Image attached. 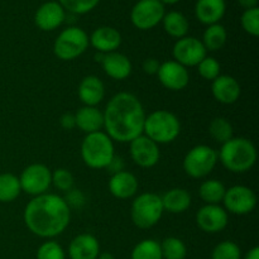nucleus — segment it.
Listing matches in <instances>:
<instances>
[{
    "label": "nucleus",
    "mask_w": 259,
    "mask_h": 259,
    "mask_svg": "<svg viewBox=\"0 0 259 259\" xmlns=\"http://www.w3.org/2000/svg\"><path fill=\"white\" fill-rule=\"evenodd\" d=\"M104 115V128L111 141L131 143L143 134L146 111L141 100L131 93H119L109 100Z\"/></svg>",
    "instance_id": "1"
},
{
    "label": "nucleus",
    "mask_w": 259,
    "mask_h": 259,
    "mask_svg": "<svg viewBox=\"0 0 259 259\" xmlns=\"http://www.w3.org/2000/svg\"><path fill=\"white\" fill-rule=\"evenodd\" d=\"M70 206L63 197L55 194L34 196L24 209L28 229L40 238H55L70 224Z\"/></svg>",
    "instance_id": "2"
},
{
    "label": "nucleus",
    "mask_w": 259,
    "mask_h": 259,
    "mask_svg": "<svg viewBox=\"0 0 259 259\" xmlns=\"http://www.w3.org/2000/svg\"><path fill=\"white\" fill-rule=\"evenodd\" d=\"M223 166L234 174L249 171L257 161V149L252 141L243 137L229 139L222 146L218 153Z\"/></svg>",
    "instance_id": "3"
},
{
    "label": "nucleus",
    "mask_w": 259,
    "mask_h": 259,
    "mask_svg": "<svg viewBox=\"0 0 259 259\" xmlns=\"http://www.w3.org/2000/svg\"><path fill=\"white\" fill-rule=\"evenodd\" d=\"M114 143L104 132L86 134L81 144V157L90 168H106L114 158Z\"/></svg>",
    "instance_id": "4"
},
{
    "label": "nucleus",
    "mask_w": 259,
    "mask_h": 259,
    "mask_svg": "<svg viewBox=\"0 0 259 259\" xmlns=\"http://www.w3.org/2000/svg\"><path fill=\"white\" fill-rule=\"evenodd\" d=\"M181 132L179 118L168 110H156L146 116L143 134L159 144L174 142Z\"/></svg>",
    "instance_id": "5"
},
{
    "label": "nucleus",
    "mask_w": 259,
    "mask_h": 259,
    "mask_svg": "<svg viewBox=\"0 0 259 259\" xmlns=\"http://www.w3.org/2000/svg\"><path fill=\"white\" fill-rule=\"evenodd\" d=\"M163 211L161 196L146 192L136 197L132 204V220L139 229H149L161 220Z\"/></svg>",
    "instance_id": "6"
},
{
    "label": "nucleus",
    "mask_w": 259,
    "mask_h": 259,
    "mask_svg": "<svg viewBox=\"0 0 259 259\" xmlns=\"http://www.w3.org/2000/svg\"><path fill=\"white\" fill-rule=\"evenodd\" d=\"M89 45H90L89 35L82 28L68 27L56 38L53 52L60 60L72 61L80 57L88 50Z\"/></svg>",
    "instance_id": "7"
},
{
    "label": "nucleus",
    "mask_w": 259,
    "mask_h": 259,
    "mask_svg": "<svg viewBox=\"0 0 259 259\" xmlns=\"http://www.w3.org/2000/svg\"><path fill=\"white\" fill-rule=\"evenodd\" d=\"M218 152L209 146L194 147L184 158V169L192 179H202L207 176L218 163Z\"/></svg>",
    "instance_id": "8"
},
{
    "label": "nucleus",
    "mask_w": 259,
    "mask_h": 259,
    "mask_svg": "<svg viewBox=\"0 0 259 259\" xmlns=\"http://www.w3.org/2000/svg\"><path fill=\"white\" fill-rule=\"evenodd\" d=\"M166 14L164 5L159 0H139L131 12V20L136 28L148 30L157 27Z\"/></svg>",
    "instance_id": "9"
},
{
    "label": "nucleus",
    "mask_w": 259,
    "mask_h": 259,
    "mask_svg": "<svg viewBox=\"0 0 259 259\" xmlns=\"http://www.w3.org/2000/svg\"><path fill=\"white\" fill-rule=\"evenodd\" d=\"M22 191L32 196L47 194L52 185V172L42 163H33L23 169L19 177Z\"/></svg>",
    "instance_id": "10"
},
{
    "label": "nucleus",
    "mask_w": 259,
    "mask_h": 259,
    "mask_svg": "<svg viewBox=\"0 0 259 259\" xmlns=\"http://www.w3.org/2000/svg\"><path fill=\"white\" fill-rule=\"evenodd\" d=\"M223 202L227 211L234 215H247L254 210L257 196L249 187L237 185L225 191Z\"/></svg>",
    "instance_id": "11"
},
{
    "label": "nucleus",
    "mask_w": 259,
    "mask_h": 259,
    "mask_svg": "<svg viewBox=\"0 0 259 259\" xmlns=\"http://www.w3.org/2000/svg\"><path fill=\"white\" fill-rule=\"evenodd\" d=\"M172 55H174V61L179 62L182 66H197L205 57L207 56L206 48L204 47L202 42L195 37H190L186 35L184 38L177 39L175 43L174 50H172Z\"/></svg>",
    "instance_id": "12"
},
{
    "label": "nucleus",
    "mask_w": 259,
    "mask_h": 259,
    "mask_svg": "<svg viewBox=\"0 0 259 259\" xmlns=\"http://www.w3.org/2000/svg\"><path fill=\"white\" fill-rule=\"evenodd\" d=\"M131 156L134 163L143 168H151L159 161V147L144 134L131 142Z\"/></svg>",
    "instance_id": "13"
},
{
    "label": "nucleus",
    "mask_w": 259,
    "mask_h": 259,
    "mask_svg": "<svg viewBox=\"0 0 259 259\" xmlns=\"http://www.w3.org/2000/svg\"><path fill=\"white\" fill-rule=\"evenodd\" d=\"M157 76H158L159 82L171 91L184 90L189 85L190 81L187 68L176 61H166L161 63Z\"/></svg>",
    "instance_id": "14"
},
{
    "label": "nucleus",
    "mask_w": 259,
    "mask_h": 259,
    "mask_svg": "<svg viewBox=\"0 0 259 259\" xmlns=\"http://www.w3.org/2000/svg\"><path fill=\"white\" fill-rule=\"evenodd\" d=\"M228 211L220 205H205L196 214V223L205 233L215 234L227 228Z\"/></svg>",
    "instance_id": "15"
},
{
    "label": "nucleus",
    "mask_w": 259,
    "mask_h": 259,
    "mask_svg": "<svg viewBox=\"0 0 259 259\" xmlns=\"http://www.w3.org/2000/svg\"><path fill=\"white\" fill-rule=\"evenodd\" d=\"M66 10L58 2L51 0V2L43 3L37 9L34 15V23L39 29L45 32L55 30L65 22Z\"/></svg>",
    "instance_id": "16"
},
{
    "label": "nucleus",
    "mask_w": 259,
    "mask_h": 259,
    "mask_svg": "<svg viewBox=\"0 0 259 259\" xmlns=\"http://www.w3.org/2000/svg\"><path fill=\"white\" fill-rule=\"evenodd\" d=\"M89 40L98 52L106 55V53L116 52V50L120 47L121 34L115 28L104 25L96 28L89 37Z\"/></svg>",
    "instance_id": "17"
},
{
    "label": "nucleus",
    "mask_w": 259,
    "mask_h": 259,
    "mask_svg": "<svg viewBox=\"0 0 259 259\" xmlns=\"http://www.w3.org/2000/svg\"><path fill=\"white\" fill-rule=\"evenodd\" d=\"M211 93L215 100L225 105H230V104L237 103L242 89H240L239 82L233 76L220 75L212 81Z\"/></svg>",
    "instance_id": "18"
},
{
    "label": "nucleus",
    "mask_w": 259,
    "mask_h": 259,
    "mask_svg": "<svg viewBox=\"0 0 259 259\" xmlns=\"http://www.w3.org/2000/svg\"><path fill=\"white\" fill-rule=\"evenodd\" d=\"M100 244L93 234H80L73 238L68 247L70 259H98Z\"/></svg>",
    "instance_id": "19"
},
{
    "label": "nucleus",
    "mask_w": 259,
    "mask_h": 259,
    "mask_svg": "<svg viewBox=\"0 0 259 259\" xmlns=\"http://www.w3.org/2000/svg\"><path fill=\"white\" fill-rule=\"evenodd\" d=\"M227 12L225 0H197L195 4V15L205 25L217 24Z\"/></svg>",
    "instance_id": "20"
},
{
    "label": "nucleus",
    "mask_w": 259,
    "mask_h": 259,
    "mask_svg": "<svg viewBox=\"0 0 259 259\" xmlns=\"http://www.w3.org/2000/svg\"><path fill=\"white\" fill-rule=\"evenodd\" d=\"M78 98L85 106H96L103 101L105 96L104 83L98 76H86L78 85Z\"/></svg>",
    "instance_id": "21"
},
{
    "label": "nucleus",
    "mask_w": 259,
    "mask_h": 259,
    "mask_svg": "<svg viewBox=\"0 0 259 259\" xmlns=\"http://www.w3.org/2000/svg\"><path fill=\"white\" fill-rule=\"evenodd\" d=\"M103 70L109 77L114 80H125L132 73V62L125 55L119 52H111L104 55L101 61Z\"/></svg>",
    "instance_id": "22"
},
{
    "label": "nucleus",
    "mask_w": 259,
    "mask_h": 259,
    "mask_svg": "<svg viewBox=\"0 0 259 259\" xmlns=\"http://www.w3.org/2000/svg\"><path fill=\"white\" fill-rule=\"evenodd\" d=\"M109 190L116 199H129L138 191V180L131 172L120 171L111 176L109 181Z\"/></svg>",
    "instance_id": "23"
},
{
    "label": "nucleus",
    "mask_w": 259,
    "mask_h": 259,
    "mask_svg": "<svg viewBox=\"0 0 259 259\" xmlns=\"http://www.w3.org/2000/svg\"><path fill=\"white\" fill-rule=\"evenodd\" d=\"M76 126L86 134L100 132L104 128V115L96 106H82L75 114Z\"/></svg>",
    "instance_id": "24"
},
{
    "label": "nucleus",
    "mask_w": 259,
    "mask_h": 259,
    "mask_svg": "<svg viewBox=\"0 0 259 259\" xmlns=\"http://www.w3.org/2000/svg\"><path fill=\"white\" fill-rule=\"evenodd\" d=\"M163 210L172 214H181L191 206V195L185 189H172L161 196Z\"/></svg>",
    "instance_id": "25"
},
{
    "label": "nucleus",
    "mask_w": 259,
    "mask_h": 259,
    "mask_svg": "<svg viewBox=\"0 0 259 259\" xmlns=\"http://www.w3.org/2000/svg\"><path fill=\"white\" fill-rule=\"evenodd\" d=\"M162 24H163L166 33H168L171 37L177 38V39L186 37L190 29L187 18L181 12H176V10L166 13L163 19H162Z\"/></svg>",
    "instance_id": "26"
},
{
    "label": "nucleus",
    "mask_w": 259,
    "mask_h": 259,
    "mask_svg": "<svg viewBox=\"0 0 259 259\" xmlns=\"http://www.w3.org/2000/svg\"><path fill=\"white\" fill-rule=\"evenodd\" d=\"M228 39V32L225 29L224 25L219 24H211L207 25V28L205 29L204 35H202V45L206 48V51H219L222 50L225 46Z\"/></svg>",
    "instance_id": "27"
},
{
    "label": "nucleus",
    "mask_w": 259,
    "mask_h": 259,
    "mask_svg": "<svg viewBox=\"0 0 259 259\" xmlns=\"http://www.w3.org/2000/svg\"><path fill=\"white\" fill-rule=\"evenodd\" d=\"M227 189L224 184L218 180H207L200 185L199 195L206 205H219L223 201Z\"/></svg>",
    "instance_id": "28"
},
{
    "label": "nucleus",
    "mask_w": 259,
    "mask_h": 259,
    "mask_svg": "<svg viewBox=\"0 0 259 259\" xmlns=\"http://www.w3.org/2000/svg\"><path fill=\"white\" fill-rule=\"evenodd\" d=\"M22 192L19 177L13 174L0 175V202H12Z\"/></svg>",
    "instance_id": "29"
},
{
    "label": "nucleus",
    "mask_w": 259,
    "mask_h": 259,
    "mask_svg": "<svg viewBox=\"0 0 259 259\" xmlns=\"http://www.w3.org/2000/svg\"><path fill=\"white\" fill-rule=\"evenodd\" d=\"M132 259H163L161 245L153 239L142 240L132 250Z\"/></svg>",
    "instance_id": "30"
},
{
    "label": "nucleus",
    "mask_w": 259,
    "mask_h": 259,
    "mask_svg": "<svg viewBox=\"0 0 259 259\" xmlns=\"http://www.w3.org/2000/svg\"><path fill=\"white\" fill-rule=\"evenodd\" d=\"M161 252L163 259H185L187 255V248L181 239L175 237L166 238L161 243Z\"/></svg>",
    "instance_id": "31"
},
{
    "label": "nucleus",
    "mask_w": 259,
    "mask_h": 259,
    "mask_svg": "<svg viewBox=\"0 0 259 259\" xmlns=\"http://www.w3.org/2000/svg\"><path fill=\"white\" fill-rule=\"evenodd\" d=\"M209 133L214 141L224 144L233 138V126L225 118H215L209 125Z\"/></svg>",
    "instance_id": "32"
},
{
    "label": "nucleus",
    "mask_w": 259,
    "mask_h": 259,
    "mask_svg": "<svg viewBox=\"0 0 259 259\" xmlns=\"http://www.w3.org/2000/svg\"><path fill=\"white\" fill-rule=\"evenodd\" d=\"M66 12L71 14H86L99 5L100 0H57Z\"/></svg>",
    "instance_id": "33"
},
{
    "label": "nucleus",
    "mask_w": 259,
    "mask_h": 259,
    "mask_svg": "<svg viewBox=\"0 0 259 259\" xmlns=\"http://www.w3.org/2000/svg\"><path fill=\"white\" fill-rule=\"evenodd\" d=\"M211 259H242V252L237 243L224 240L214 248Z\"/></svg>",
    "instance_id": "34"
},
{
    "label": "nucleus",
    "mask_w": 259,
    "mask_h": 259,
    "mask_svg": "<svg viewBox=\"0 0 259 259\" xmlns=\"http://www.w3.org/2000/svg\"><path fill=\"white\" fill-rule=\"evenodd\" d=\"M242 27L248 34L253 37L259 35V8H253V9L244 10L240 18Z\"/></svg>",
    "instance_id": "35"
},
{
    "label": "nucleus",
    "mask_w": 259,
    "mask_h": 259,
    "mask_svg": "<svg viewBox=\"0 0 259 259\" xmlns=\"http://www.w3.org/2000/svg\"><path fill=\"white\" fill-rule=\"evenodd\" d=\"M37 259H66L63 248L57 242H45L37 250Z\"/></svg>",
    "instance_id": "36"
},
{
    "label": "nucleus",
    "mask_w": 259,
    "mask_h": 259,
    "mask_svg": "<svg viewBox=\"0 0 259 259\" xmlns=\"http://www.w3.org/2000/svg\"><path fill=\"white\" fill-rule=\"evenodd\" d=\"M199 73L202 78L209 81H214L218 76H220V63L214 57H206L197 65Z\"/></svg>",
    "instance_id": "37"
},
{
    "label": "nucleus",
    "mask_w": 259,
    "mask_h": 259,
    "mask_svg": "<svg viewBox=\"0 0 259 259\" xmlns=\"http://www.w3.org/2000/svg\"><path fill=\"white\" fill-rule=\"evenodd\" d=\"M72 174L66 168H58L55 172H52V185L60 191H71L73 186Z\"/></svg>",
    "instance_id": "38"
},
{
    "label": "nucleus",
    "mask_w": 259,
    "mask_h": 259,
    "mask_svg": "<svg viewBox=\"0 0 259 259\" xmlns=\"http://www.w3.org/2000/svg\"><path fill=\"white\" fill-rule=\"evenodd\" d=\"M161 63L156 60V58H147L143 62V70L146 73L149 75H154V73L158 72V68Z\"/></svg>",
    "instance_id": "39"
},
{
    "label": "nucleus",
    "mask_w": 259,
    "mask_h": 259,
    "mask_svg": "<svg viewBox=\"0 0 259 259\" xmlns=\"http://www.w3.org/2000/svg\"><path fill=\"white\" fill-rule=\"evenodd\" d=\"M61 126L66 131H71L76 126V120H75V115L72 114H63L60 119Z\"/></svg>",
    "instance_id": "40"
},
{
    "label": "nucleus",
    "mask_w": 259,
    "mask_h": 259,
    "mask_svg": "<svg viewBox=\"0 0 259 259\" xmlns=\"http://www.w3.org/2000/svg\"><path fill=\"white\" fill-rule=\"evenodd\" d=\"M111 174H118V172L124 171V162L121 157H116L114 156V158L111 159V162L109 163V166L106 167Z\"/></svg>",
    "instance_id": "41"
},
{
    "label": "nucleus",
    "mask_w": 259,
    "mask_h": 259,
    "mask_svg": "<svg viewBox=\"0 0 259 259\" xmlns=\"http://www.w3.org/2000/svg\"><path fill=\"white\" fill-rule=\"evenodd\" d=\"M239 5L242 8L247 9H253V8H258V0H238Z\"/></svg>",
    "instance_id": "42"
},
{
    "label": "nucleus",
    "mask_w": 259,
    "mask_h": 259,
    "mask_svg": "<svg viewBox=\"0 0 259 259\" xmlns=\"http://www.w3.org/2000/svg\"><path fill=\"white\" fill-rule=\"evenodd\" d=\"M244 259H259V248L253 247L252 249L245 254Z\"/></svg>",
    "instance_id": "43"
},
{
    "label": "nucleus",
    "mask_w": 259,
    "mask_h": 259,
    "mask_svg": "<svg viewBox=\"0 0 259 259\" xmlns=\"http://www.w3.org/2000/svg\"><path fill=\"white\" fill-rule=\"evenodd\" d=\"M98 259H115V258H114V255L111 254V253L105 252V253H100Z\"/></svg>",
    "instance_id": "44"
},
{
    "label": "nucleus",
    "mask_w": 259,
    "mask_h": 259,
    "mask_svg": "<svg viewBox=\"0 0 259 259\" xmlns=\"http://www.w3.org/2000/svg\"><path fill=\"white\" fill-rule=\"evenodd\" d=\"M159 2H161L163 5H166V4L174 5V4H176V3H179L180 0H159Z\"/></svg>",
    "instance_id": "45"
}]
</instances>
